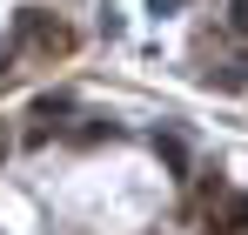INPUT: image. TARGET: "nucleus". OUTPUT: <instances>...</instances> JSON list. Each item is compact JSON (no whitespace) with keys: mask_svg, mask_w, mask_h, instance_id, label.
I'll return each mask as SVG.
<instances>
[{"mask_svg":"<svg viewBox=\"0 0 248 235\" xmlns=\"http://www.w3.org/2000/svg\"><path fill=\"white\" fill-rule=\"evenodd\" d=\"M14 34H20V47H34V54H74V27H61L54 14H34V7L20 14Z\"/></svg>","mask_w":248,"mask_h":235,"instance_id":"nucleus-1","label":"nucleus"},{"mask_svg":"<svg viewBox=\"0 0 248 235\" xmlns=\"http://www.w3.org/2000/svg\"><path fill=\"white\" fill-rule=\"evenodd\" d=\"M0 155H7V128H0Z\"/></svg>","mask_w":248,"mask_h":235,"instance_id":"nucleus-4","label":"nucleus"},{"mask_svg":"<svg viewBox=\"0 0 248 235\" xmlns=\"http://www.w3.org/2000/svg\"><path fill=\"white\" fill-rule=\"evenodd\" d=\"M221 229H235V235L248 229V195H228V201H221Z\"/></svg>","mask_w":248,"mask_h":235,"instance_id":"nucleus-2","label":"nucleus"},{"mask_svg":"<svg viewBox=\"0 0 248 235\" xmlns=\"http://www.w3.org/2000/svg\"><path fill=\"white\" fill-rule=\"evenodd\" d=\"M228 27H235V34L248 40V0H228Z\"/></svg>","mask_w":248,"mask_h":235,"instance_id":"nucleus-3","label":"nucleus"}]
</instances>
